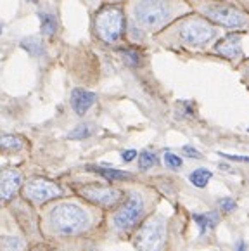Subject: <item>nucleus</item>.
<instances>
[{
    "mask_svg": "<svg viewBox=\"0 0 249 251\" xmlns=\"http://www.w3.org/2000/svg\"><path fill=\"white\" fill-rule=\"evenodd\" d=\"M50 224L55 232L62 236H75L88 227V215L76 204L62 203L50 211Z\"/></svg>",
    "mask_w": 249,
    "mask_h": 251,
    "instance_id": "obj_1",
    "label": "nucleus"
},
{
    "mask_svg": "<svg viewBox=\"0 0 249 251\" xmlns=\"http://www.w3.org/2000/svg\"><path fill=\"white\" fill-rule=\"evenodd\" d=\"M172 4L168 0H139L133 9L135 19L147 28H159L172 18Z\"/></svg>",
    "mask_w": 249,
    "mask_h": 251,
    "instance_id": "obj_2",
    "label": "nucleus"
},
{
    "mask_svg": "<svg viewBox=\"0 0 249 251\" xmlns=\"http://www.w3.org/2000/svg\"><path fill=\"white\" fill-rule=\"evenodd\" d=\"M166 241V224L163 218L152 217L140 227L137 246L140 251H161Z\"/></svg>",
    "mask_w": 249,
    "mask_h": 251,
    "instance_id": "obj_3",
    "label": "nucleus"
},
{
    "mask_svg": "<svg viewBox=\"0 0 249 251\" xmlns=\"http://www.w3.org/2000/svg\"><path fill=\"white\" fill-rule=\"evenodd\" d=\"M97 33L104 42L120 40L121 33L124 30V16L121 9L118 7H106L97 14Z\"/></svg>",
    "mask_w": 249,
    "mask_h": 251,
    "instance_id": "obj_4",
    "label": "nucleus"
},
{
    "mask_svg": "<svg viewBox=\"0 0 249 251\" xmlns=\"http://www.w3.org/2000/svg\"><path fill=\"white\" fill-rule=\"evenodd\" d=\"M23 196H25V200L31 201V203L42 204L62 196V189L57 184L45 180V178H31L23 189Z\"/></svg>",
    "mask_w": 249,
    "mask_h": 251,
    "instance_id": "obj_5",
    "label": "nucleus"
},
{
    "mask_svg": "<svg viewBox=\"0 0 249 251\" xmlns=\"http://www.w3.org/2000/svg\"><path fill=\"white\" fill-rule=\"evenodd\" d=\"M144 213V201L139 194H130L123 206L114 213V226L118 230H128L140 220Z\"/></svg>",
    "mask_w": 249,
    "mask_h": 251,
    "instance_id": "obj_6",
    "label": "nucleus"
},
{
    "mask_svg": "<svg viewBox=\"0 0 249 251\" xmlns=\"http://www.w3.org/2000/svg\"><path fill=\"white\" fill-rule=\"evenodd\" d=\"M180 37L189 45L202 47V45H206L215 37V30H213V26H209L208 23L201 21V19H191V21H187L182 25Z\"/></svg>",
    "mask_w": 249,
    "mask_h": 251,
    "instance_id": "obj_7",
    "label": "nucleus"
},
{
    "mask_svg": "<svg viewBox=\"0 0 249 251\" xmlns=\"http://www.w3.org/2000/svg\"><path fill=\"white\" fill-rule=\"evenodd\" d=\"M80 196L85 198L87 201L94 204H99V206L104 208H109L114 206L116 203H120L121 200V191L114 187H102L99 184H90V185H85L81 187L80 191Z\"/></svg>",
    "mask_w": 249,
    "mask_h": 251,
    "instance_id": "obj_8",
    "label": "nucleus"
},
{
    "mask_svg": "<svg viewBox=\"0 0 249 251\" xmlns=\"http://www.w3.org/2000/svg\"><path fill=\"white\" fill-rule=\"evenodd\" d=\"M204 14L211 21L218 23L227 28H241L246 23V18L234 7H228L224 4H209L204 7Z\"/></svg>",
    "mask_w": 249,
    "mask_h": 251,
    "instance_id": "obj_9",
    "label": "nucleus"
},
{
    "mask_svg": "<svg viewBox=\"0 0 249 251\" xmlns=\"http://www.w3.org/2000/svg\"><path fill=\"white\" fill-rule=\"evenodd\" d=\"M21 174L18 170H2L0 172V206L11 203L16 192L21 187Z\"/></svg>",
    "mask_w": 249,
    "mask_h": 251,
    "instance_id": "obj_10",
    "label": "nucleus"
},
{
    "mask_svg": "<svg viewBox=\"0 0 249 251\" xmlns=\"http://www.w3.org/2000/svg\"><path fill=\"white\" fill-rule=\"evenodd\" d=\"M97 96L94 92H88L85 89H75L71 94V106H73L75 113L80 116H83L92 106L96 102Z\"/></svg>",
    "mask_w": 249,
    "mask_h": 251,
    "instance_id": "obj_11",
    "label": "nucleus"
},
{
    "mask_svg": "<svg viewBox=\"0 0 249 251\" xmlns=\"http://www.w3.org/2000/svg\"><path fill=\"white\" fill-rule=\"evenodd\" d=\"M216 52L225 57H235L241 54V38L235 35H228L216 44Z\"/></svg>",
    "mask_w": 249,
    "mask_h": 251,
    "instance_id": "obj_12",
    "label": "nucleus"
},
{
    "mask_svg": "<svg viewBox=\"0 0 249 251\" xmlns=\"http://www.w3.org/2000/svg\"><path fill=\"white\" fill-rule=\"evenodd\" d=\"M87 170L94 172V174H99L100 177L107 178V180H128V178H132V175L128 172L106 168V166H87Z\"/></svg>",
    "mask_w": 249,
    "mask_h": 251,
    "instance_id": "obj_13",
    "label": "nucleus"
},
{
    "mask_svg": "<svg viewBox=\"0 0 249 251\" xmlns=\"http://www.w3.org/2000/svg\"><path fill=\"white\" fill-rule=\"evenodd\" d=\"M194 222L198 224L199 232L204 234L206 230H211L218 224V215L216 213H196Z\"/></svg>",
    "mask_w": 249,
    "mask_h": 251,
    "instance_id": "obj_14",
    "label": "nucleus"
},
{
    "mask_svg": "<svg viewBox=\"0 0 249 251\" xmlns=\"http://www.w3.org/2000/svg\"><path fill=\"white\" fill-rule=\"evenodd\" d=\"M211 177H213V174L208 168H198V170H194L189 175V180H191L192 185H196V187L204 189L206 185H208V182L211 180Z\"/></svg>",
    "mask_w": 249,
    "mask_h": 251,
    "instance_id": "obj_15",
    "label": "nucleus"
},
{
    "mask_svg": "<svg viewBox=\"0 0 249 251\" xmlns=\"http://www.w3.org/2000/svg\"><path fill=\"white\" fill-rule=\"evenodd\" d=\"M23 149V141L16 135L0 137V151H19Z\"/></svg>",
    "mask_w": 249,
    "mask_h": 251,
    "instance_id": "obj_16",
    "label": "nucleus"
},
{
    "mask_svg": "<svg viewBox=\"0 0 249 251\" xmlns=\"http://www.w3.org/2000/svg\"><path fill=\"white\" fill-rule=\"evenodd\" d=\"M21 47L26 52H29L31 55H42L45 52L44 44H42L40 38H26V40L21 42Z\"/></svg>",
    "mask_w": 249,
    "mask_h": 251,
    "instance_id": "obj_17",
    "label": "nucleus"
},
{
    "mask_svg": "<svg viewBox=\"0 0 249 251\" xmlns=\"http://www.w3.org/2000/svg\"><path fill=\"white\" fill-rule=\"evenodd\" d=\"M40 21H42V33L52 37L57 30V21L52 14H40Z\"/></svg>",
    "mask_w": 249,
    "mask_h": 251,
    "instance_id": "obj_18",
    "label": "nucleus"
},
{
    "mask_svg": "<svg viewBox=\"0 0 249 251\" xmlns=\"http://www.w3.org/2000/svg\"><path fill=\"white\" fill-rule=\"evenodd\" d=\"M0 251H23V243L18 237H0Z\"/></svg>",
    "mask_w": 249,
    "mask_h": 251,
    "instance_id": "obj_19",
    "label": "nucleus"
},
{
    "mask_svg": "<svg viewBox=\"0 0 249 251\" xmlns=\"http://www.w3.org/2000/svg\"><path fill=\"white\" fill-rule=\"evenodd\" d=\"M158 165V156L150 151H142L139 154V166L140 170H149L152 166Z\"/></svg>",
    "mask_w": 249,
    "mask_h": 251,
    "instance_id": "obj_20",
    "label": "nucleus"
},
{
    "mask_svg": "<svg viewBox=\"0 0 249 251\" xmlns=\"http://www.w3.org/2000/svg\"><path fill=\"white\" fill-rule=\"evenodd\" d=\"M90 133H92L90 126L85 125V123H81V125L75 126L68 137H70V139H73V141H81V139H87V137H90Z\"/></svg>",
    "mask_w": 249,
    "mask_h": 251,
    "instance_id": "obj_21",
    "label": "nucleus"
},
{
    "mask_svg": "<svg viewBox=\"0 0 249 251\" xmlns=\"http://www.w3.org/2000/svg\"><path fill=\"white\" fill-rule=\"evenodd\" d=\"M165 163L168 168H172V170H178V168H182V165H183L182 158L173 154V152H165Z\"/></svg>",
    "mask_w": 249,
    "mask_h": 251,
    "instance_id": "obj_22",
    "label": "nucleus"
},
{
    "mask_svg": "<svg viewBox=\"0 0 249 251\" xmlns=\"http://www.w3.org/2000/svg\"><path fill=\"white\" fill-rule=\"evenodd\" d=\"M121 54L124 55V61H126L130 66H139L140 64V57L135 50H121Z\"/></svg>",
    "mask_w": 249,
    "mask_h": 251,
    "instance_id": "obj_23",
    "label": "nucleus"
},
{
    "mask_svg": "<svg viewBox=\"0 0 249 251\" xmlns=\"http://www.w3.org/2000/svg\"><path fill=\"white\" fill-rule=\"evenodd\" d=\"M220 208L225 213H230V211H234L235 208H237V203H235L234 200H230V198H225V200L220 201Z\"/></svg>",
    "mask_w": 249,
    "mask_h": 251,
    "instance_id": "obj_24",
    "label": "nucleus"
},
{
    "mask_svg": "<svg viewBox=\"0 0 249 251\" xmlns=\"http://www.w3.org/2000/svg\"><path fill=\"white\" fill-rule=\"evenodd\" d=\"M183 154L189 156V158H194V159H199L201 158V152L198 151V149H194L192 146H183Z\"/></svg>",
    "mask_w": 249,
    "mask_h": 251,
    "instance_id": "obj_25",
    "label": "nucleus"
},
{
    "mask_svg": "<svg viewBox=\"0 0 249 251\" xmlns=\"http://www.w3.org/2000/svg\"><path fill=\"white\" fill-rule=\"evenodd\" d=\"M222 158H227L230 161H242V163H249V156H239V154H224L220 152Z\"/></svg>",
    "mask_w": 249,
    "mask_h": 251,
    "instance_id": "obj_26",
    "label": "nucleus"
},
{
    "mask_svg": "<svg viewBox=\"0 0 249 251\" xmlns=\"http://www.w3.org/2000/svg\"><path fill=\"white\" fill-rule=\"evenodd\" d=\"M121 158H123L124 163L133 161V159L137 158V151H135V149H128V151H123V152H121Z\"/></svg>",
    "mask_w": 249,
    "mask_h": 251,
    "instance_id": "obj_27",
    "label": "nucleus"
},
{
    "mask_svg": "<svg viewBox=\"0 0 249 251\" xmlns=\"http://www.w3.org/2000/svg\"><path fill=\"white\" fill-rule=\"evenodd\" d=\"M29 251H54V250H52V248H49V246H44V244H40V246L31 248Z\"/></svg>",
    "mask_w": 249,
    "mask_h": 251,
    "instance_id": "obj_28",
    "label": "nucleus"
},
{
    "mask_svg": "<svg viewBox=\"0 0 249 251\" xmlns=\"http://www.w3.org/2000/svg\"><path fill=\"white\" fill-rule=\"evenodd\" d=\"M237 251H246V243H244V241H241V243L237 244Z\"/></svg>",
    "mask_w": 249,
    "mask_h": 251,
    "instance_id": "obj_29",
    "label": "nucleus"
},
{
    "mask_svg": "<svg viewBox=\"0 0 249 251\" xmlns=\"http://www.w3.org/2000/svg\"><path fill=\"white\" fill-rule=\"evenodd\" d=\"M29 2H37V0H29Z\"/></svg>",
    "mask_w": 249,
    "mask_h": 251,
    "instance_id": "obj_30",
    "label": "nucleus"
}]
</instances>
